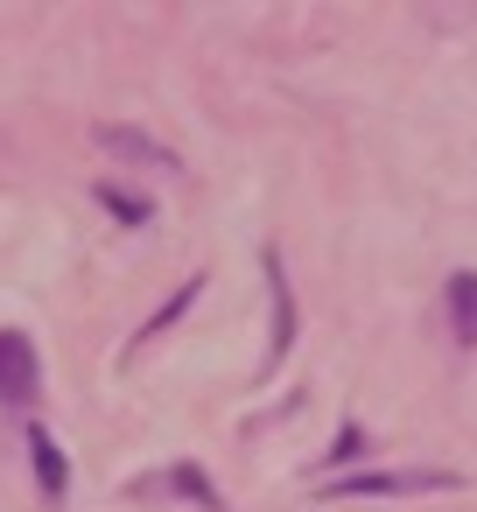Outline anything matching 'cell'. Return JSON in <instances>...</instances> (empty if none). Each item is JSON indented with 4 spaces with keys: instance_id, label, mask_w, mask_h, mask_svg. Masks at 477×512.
I'll return each mask as SVG.
<instances>
[{
    "instance_id": "1",
    "label": "cell",
    "mask_w": 477,
    "mask_h": 512,
    "mask_svg": "<svg viewBox=\"0 0 477 512\" xmlns=\"http://www.w3.org/2000/svg\"><path fill=\"white\" fill-rule=\"evenodd\" d=\"M456 484L449 470H358V477H337L323 484V498H393V491H442Z\"/></svg>"
},
{
    "instance_id": "2",
    "label": "cell",
    "mask_w": 477,
    "mask_h": 512,
    "mask_svg": "<svg viewBox=\"0 0 477 512\" xmlns=\"http://www.w3.org/2000/svg\"><path fill=\"white\" fill-rule=\"evenodd\" d=\"M43 393V358L22 330H0V400L8 407H29Z\"/></svg>"
},
{
    "instance_id": "3",
    "label": "cell",
    "mask_w": 477,
    "mask_h": 512,
    "mask_svg": "<svg viewBox=\"0 0 477 512\" xmlns=\"http://www.w3.org/2000/svg\"><path fill=\"white\" fill-rule=\"evenodd\" d=\"M267 302H274V337H267V365H260V379H274L281 372V358H288V344H295V295H288V274H281V253L267 246Z\"/></svg>"
},
{
    "instance_id": "4",
    "label": "cell",
    "mask_w": 477,
    "mask_h": 512,
    "mask_svg": "<svg viewBox=\"0 0 477 512\" xmlns=\"http://www.w3.org/2000/svg\"><path fill=\"white\" fill-rule=\"evenodd\" d=\"M92 141L106 148V155H127V162H141V169H183L155 134H141V127H120V120H106V127H92Z\"/></svg>"
},
{
    "instance_id": "5",
    "label": "cell",
    "mask_w": 477,
    "mask_h": 512,
    "mask_svg": "<svg viewBox=\"0 0 477 512\" xmlns=\"http://www.w3.org/2000/svg\"><path fill=\"white\" fill-rule=\"evenodd\" d=\"M29 470H36V484H43V498H50V505L71 491V463H64V449H57V435H50V428H29Z\"/></svg>"
},
{
    "instance_id": "6",
    "label": "cell",
    "mask_w": 477,
    "mask_h": 512,
    "mask_svg": "<svg viewBox=\"0 0 477 512\" xmlns=\"http://www.w3.org/2000/svg\"><path fill=\"white\" fill-rule=\"evenodd\" d=\"M449 330H456V344H463V351L477 344V274H470V267H456V274H449Z\"/></svg>"
},
{
    "instance_id": "7",
    "label": "cell",
    "mask_w": 477,
    "mask_h": 512,
    "mask_svg": "<svg viewBox=\"0 0 477 512\" xmlns=\"http://www.w3.org/2000/svg\"><path fill=\"white\" fill-rule=\"evenodd\" d=\"M99 204H106L120 225H148V218H155V204H148V197H134V190H120V183H99Z\"/></svg>"
},
{
    "instance_id": "8",
    "label": "cell",
    "mask_w": 477,
    "mask_h": 512,
    "mask_svg": "<svg viewBox=\"0 0 477 512\" xmlns=\"http://www.w3.org/2000/svg\"><path fill=\"white\" fill-rule=\"evenodd\" d=\"M197 295H204V274H190V281H183V288H176V295H169V302H162L148 323H141V337H162V330H169V323H176V316H183Z\"/></svg>"
},
{
    "instance_id": "9",
    "label": "cell",
    "mask_w": 477,
    "mask_h": 512,
    "mask_svg": "<svg viewBox=\"0 0 477 512\" xmlns=\"http://www.w3.org/2000/svg\"><path fill=\"white\" fill-rule=\"evenodd\" d=\"M169 484H176L183 498H197L204 512H225V498H218V484H211V477H204L197 463H176V470H169Z\"/></svg>"
},
{
    "instance_id": "10",
    "label": "cell",
    "mask_w": 477,
    "mask_h": 512,
    "mask_svg": "<svg viewBox=\"0 0 477 512\" xmlns=\"http://www.w3.org/2000/svg\"><path fill=\"white\" fill-rule=\"evenodd\" d=\"M323 456H330V463H358V456H365V428H358V421H344V428H337V442H330Z\"/></svg>"
}]
</instances>
